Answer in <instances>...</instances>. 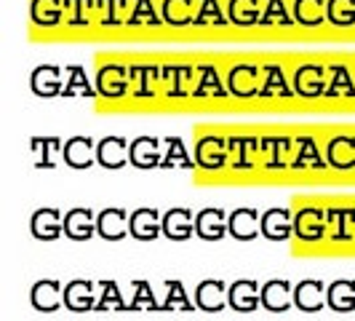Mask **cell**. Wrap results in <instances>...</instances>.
<instances>
[{
	"mask_svg": "<svg viewBox=\"0 0 355 321\" xmlns=\"http://www.w3.org/2000/svg\"><path fill=\"white\" fill-rule=\"evenodd\" d=\"M294 236L304 244H318L329 238V220H326V206L318 204H304L294 212Z\"/></svg>",
	"mask_w": 355,
	"mask_h": 321,
	"instance_id": "6da1fadb",
	"label": "cell"
},
{
	"mask_svg": "<svg viewBox=\"0 0 355 321\" xmlns=\"http://www.w3.org/2000/svg\"><path fill=\"white\" fill-rule=\"evenodd\" d=\"M131 212L125 206H107L96 214V233L105 241H121L125 236H131Z\"/></svg>",
	"mask_w": 355,
	"mask_h": 321,
	"instance_id": "7a4b0ae2",
	"label": "cell"
},
{
	"mask_svg": "<svg viewBox=\"0 0 355 321\" xmlns=\"http://www.w3.org/2000/svg\"><path fill=\"white\" fill-rule=\"evenodd\" d=\"M99 286L86 279H75L70 284H64V308L72 313H91L96 311V300H99Z\"/></svg>",
	"mask_w": 355,
	"mask_h": 321,
	"instance_id": "3957f363",
	"label": "cell"
},
{
	"mask_svg": "<svg viewBox=\"0 0 355 321\" xmlns=\"http://www.w3.org/2000/svg\"><path fill=\"white\" fill-rule=\"evenodd\" d=\"M227 289L230 286L219 279H206L196 286V305L198 311L203 313H222L225 308H230V300H227Z\"/></svg>",
	"mask_w": 355,
	"mask_h": 321,
	"instance_id": "277c9868",
	"label": "cell"
},
{
	"mask_svg": "<svg viewBox=\"0 0 355 321\" xmlns=\"http://www.w3.org/2000/svg\"><path fill=\"white\" fill-rule=\"evenodd\" d=\"M262 214L257 212V206H238L227 217V231L235 241H251L257 236H262Z\"/></svg>",
	"mask_w": 355,
	"mask_h": 321,
	"instance_id": "5b68a950",
	"label": "cell"
},
{
	"mask_svg": "<svg viewBox=\"0 0 355 321\" xmlns=\"http://www.w3.org/2000/svg\"><path fill=\"white\" fill-rule=\"evenodd\" d=\"M30 233L37 241H56L64 233V212L56 206H43L30 217Z\"/></svg>",
	"mask_w": 355,
	"mask_h": 321,
	"instance_id": "8992f818",
	"label": "cell"
},
{
	"mask_svg": "<svg viewBox=\"0 0 355 321\" xmlns=\"http://www.w3.org/2000/svg\"><path fill=\"white\" fill-rule=\"evenodd\" d=\"M227 217L222 206H206L196 212V236L203 241H222L227 236Z\"/></svg>",
	"mask_w": 355,
	"mask_h": 321,
	"instance_id": "52a82bcc",
	"label": "cell"
},
{
	"mask_svg": "<svg viewBox=\"0 0 355 321\" xmlns=\"http://www.w3.org/2000/svg\"><path fill=\"white\" fill-rule=\"evenodd\" d=\"M227 300L235 313H254L262 305V286L254 279H238L227 289Z\"/></svg>",
	"mask_w": 355,
	"mask_h": 321,
	"instance_id": "ba28073f",
	"label": "cell"
},
{
	"mask_svg": "<svg viewBox=\"0 0 355 321\" xmlns=\"http://www.w3.org/2000/svg\"><path fill=\"white\" fill-rule=\"evenodd\" d=\"M262 236L267 241H288L294 236V212L288 206H275L262 212Z\"/></svg>",
	"mask_w": 355,
	"mask_h": 321,
	"instance_id": "9c48e42d",
	"label": "cell"
},
{
	"mask_svg": "<svg viewBox=\"0 0 355 321\" xmlns=\"http://www.w3.org/2000/svg\"><path fill=\"white\" fill-rule=\"evenodd\" d=\"M196 233V214L190 206H171L163 212V236L168 241H187Z\"/></svg>",
	"mask_w": 355,
	"mask_h": 321,
	"instance_id": "30bf717a",
	"label": "cell"
},
{
	"mask_svg": "<svg viewBox=\"0 0 355 321\" xmlns=\"http://www.w3.org/2000/svg\"><path fill=\"white\" fill-rule=\"evenodd\" d=\"M131 236L137 241H155L160 233H163V214L155 206H139L131 212Z\"/></svg>",
	"mask_w": 355,
	"mask_h": 321,
	"instance_id": "8fae6325",
	"label": "cell"
},
{
	"mask_svg": "<svg viewBox=\"0 0 355 321\" xmlns=\"http://www.w3.org/2000/svg\"><path fill=\"white\" fill-rule=\"evenodd\" d=\"M30 303L40 313H56L64 305V289L56 279H43L35 281L30 289Z\"/></svg>",
	"mask_w": 355,
	"mask_h": 321,
	"instance_id": "7c38bea8",
	"label": "cell"
},
{
	"mask_svg": "<svg viewBox=\"0 0 355 321\" xmlns=\"http://www.w3.org/2000/svg\"><path fill=\"white\" fill-rule=\"evenodd\" d=\"M326 220H329V238L337 244H347L355 238V206H326Z\"/></svg>",
	"mask_w": 355,
	"mask_h": 321,
	"instance_id": "4fadbf2b",
	"label": "cell"
},
{
	"mask_svg": "<svg viewBox=\"0 0 355 321\" xmlns=\"http://www.w3.org/2000/svg\"><path fill=\"white\" fill-rule=\"evenodd\" d=\"M96 233V214L91 206H72L64 212V236L72 241H89Z\"/></svg>",
	"mask_w": 355,
	"mask_h": 321,
	"instance_id": "5bb4252c",
	"label": "cell"
},
{
	"mask_svg": "<svg viewBox=\"0 0 355 321\" xmlns=\"http://www.w3.org/2000/svg\"><path fill=\"white\" fill-rule=\"evenodd\" d=\"M262 308L270 313H286L294 308V286L286 279H272L262 284Z\"/></svg>",
	"mask_w": 355,
	"mask_h": 321,
	"instance_id": "9a60e30c",
	"label": "cell"
},
{
	"mask_svg": "<svg viewBox=\"0 0 355 321\" xmlns=\"http://www.w3.org/2000/svg\"><path fill=\"white\" fill-rule=\"evenodd\" d=\"M196 160L200 169L206 172H219L230 163V147L216 140V137H209V140H200L196 150Z\"/></svg>",
	"mask_w": 355,
	"mask_h": 321,
	"instance_id": "2e32d148",
	"label": "cell"
},
{
	"mask_svg": "<svg viewBox=\"0 0 355 321\" xmlns=\"http://www.w3.org/2000/svg\"><path fill=\"white\" fill-rule=\"evenodd\" d=\"M326 305V284L318 279H304L294 286V308L302 313H318Z\"/></svg>",
	"mask_w": 355,
	"mask_h": 321,
	"instance_id": "e0dca14e",
	"label": "cell"
},
{
	"mask_svg": "<svg viewBox=\"0 0 355 321\" xmlns=\"http://www.w3.org/2000/svg\"><path fill=\"white\" fill-rule=\"evenodd\" d=\"M326 305L334 313H353L355 311V281L353 279H339L326 286Z\"/></svg>",
	"mask_w": 355,
	"mask_h": 321,
	"instance_id": "ac0fdd59",
	"label": "cell"
},
{
	"mask_svg": "<svg viewBox=\"0 0 355 321\" xmlns=\"http://www.w3.org/2000/svg\"><path fill=\"white\" fill-rule=\"evenodd\" d=\"M99 300H96V313H112V311H131L128 300L123 297L118 281H99Z\"/></svg>",
	"mask_w": 355,
	"mask_h": 321,
	"instance_id": "d6986e66",
	"label": "cell"
},
{
	"mask_svg": "<svg viewBox=\"0 0 355 321\" xmlns=\"http://www.w3.org/2000/svg\"><path fill=\"white\" fill-rule=\"evenodd\" d=\"M257 140H232L230 142V166L235 172H251L257 169Z\"/></svg>",
	"mask_w": 355,
	"mask_h": 321,
	"instance_id": "ffe728a7",
	"label": "cell"
},
{
	"mask_svg": "<svg viewBox=\"0 0 355 321\" xmlns=\"http://www.w3.org/2000/svg\"><path fill=\"white\" fill-rule=\"evenodd\" d=\"M128 160L137 166V169H155L160 166V147L155 140H137V142L131 145V150H128Z\"/></svg>",
	"mask_w": 355,
	"mask_h": 321,
	"instance_id": "44dd1931",
	"label": "cell"
},
{
	"mask_svg": "<svg viewBox=\"0 0 355 321\" xmlns=\"http://www.w3.org/2000/svg\"><path fill=\"white\" fill-rule=\"evenodd\" d=\"M196 305V297H190L184 292V284L182 281H166V300L160 303V313H174V311H184L190 313Z\"/></svg>",
	"mask_w": 355,
	"mask_h": 321,
	"instance_id": "7402d4cb",
	"label": "cell"
},
{
	"mask_svg": "<svg viewBox=\"0 0 355 321\" xmlns=\"http://www.w3.org/2000/svg\"><path fill=\"white\" fill-rule=\"evenodd\" d=\"M96 160H99L105 169H121V166H125V160H128V147H125L123 140L110 137V140H105V142L99 145Z\"/></svg>",
	"mask_w": 355,
	"mask_h": 321,
	"instance_id": "603a6c76",
	"label": "cell"
},
{
	"mask_svg": "<svg viewBox=\"0 0 355 321\" xmlns=\"http://www.w3.org/2000/svg\"><path fill=\"white\" fill-rule=\"evenodd\" d=\"M326 163L331 169L339 172H347L355 166V142L353 140H334L329 145V153H326Z\"/></svg>",
	"mask_w": 355,
	"mask_h": 321,
	"instance_id": "cb8c5ba5",
	"label": "cell"
},
{
	"mask_svg": "<svg viewBox=\"0 0 355 321\" xmlns=\"http://www.w3.org/2000/svg\"><path fill=\"white\" fill-rule=\"evenodd\" d=\"M91 156H94V147H91V140H70L64 145V160L72 169H89L91 166Z\"/></svg>",
	"mask_w": 355,
	"mask_h": 321,
	"instance_id": "d4e9b609",
	"label": "cell"
},
{
	"mask_svg": "<svg viewBox=\"0 0 355 321\" xmlns=\"http://www.w3.org/2000/svg\"><path fill=\"white\" fill-rule=\"evenodd\" d=\"M131 311H150V313H160V303L155 300V292L147 281H134V297L128 300Z\"/></svg>",
	"mask_w": 355,
	"mask_h": 321,
	"instance_id": "484cf974",
	"label": "cell"
},
{
	"mask_svg": "<svg viewBox=\"0 0 355 321\" xmlns=\"http://www.w3.org/2000/svg\"><path fill=\"white\" fill-rule=\"evenodd\" d=\"M265 150H267V156H265V163H262L265 169H270V172L278 169V172H281L286 166H291L288 158H286V150H288V147H286L284 140H270V142L265 145Z\"/></svg>",
	"mask_w": 355,
	"mask_h": 321,
	"instance_id": "4316f807",
	"label": "cell"
},
{
	"mask_svg": "<svg viewBox=\"0 0 355 321\" xmlns=\"http://www.w3.org/2000/svg\"><path fill=\"white\" fill-rule=\"evenodd\" d=\"M291 166H294V169H323V166H329V163L320 160V156L315 153V147H313V142L304 140V142L300 145V153H297L294 160H291Z\"/></svg>",
	"mask_w": 355,
	"mask_h": 321,
	"instance_id": "83f0119b",
	"label": "cell"
},
{
	"mask_svg": "<svg viewBox=\"0 0 355 321\" xmlns=\"http://www.w3.org/2000/svg\"><path fill=\"white\" fill-rule=\"evenodd\" d=\"M53 140H43V145H35V166L37 169H51L53 166Z\"/></svg>",
	"mask_w": 355,
	"mask_h": 321,
	"instance_id": "f1b7e54d",
	"label": "cell"
},
{
	"mask_svg": "<svg viewBox=\"0 0 355 321\" xmlns=\"http://www.w3.org/2000/svg\"><path fill=\"white\" fill-rule=\"evenodd\" d=\"M160 166H184V169H190L193 163H190V160H187V156L182 153V145H179V140H171L168 156H166V160H163Z\"/></svg>",
	"mask_w": 355,
	"mask_h": 321,
	"instance_id": "f546056e",
	"label": "cell"
}]
</instances>
